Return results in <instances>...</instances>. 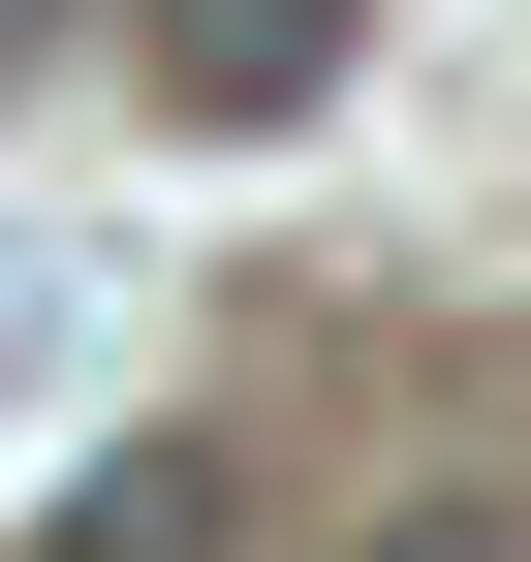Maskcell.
<instances>
[{
	"label": "cell",
	"mask_w": 531,
	"mask_h": 562,
	"mask_svg": "<svg viewBox=\"0 0 531 562\" xmlns=\"http://www.w3.org/2000/svg\"><path fill=\"white\" fill-rule=\"evenodd\" d=\"M157 94L188 125H313L344 94V0H157Z\"/></svg>",
	"instance_id": "1"
},
{
	"label": "cell",
	"mask_w": 531,
	"mask_h": 562,
	"mask_svg": "<svg viewBox=\"0 0 531 562\" xmlns=\"http://www.w3.org/2000/svg\"><path fill=\"white\" fill-rule=\"evenodd\" d=\"M250 501H219V438H125V469H63V562H219Z\"/></svg>",
	"instance_id": "2"
},
{
	"label": "cell",
	"mask_w": 531,
	"mask_h": 562,
	"mask_svg": "<svg viewBox=\"0 0 531 562\" xmlns=\"http://www.w3.org/2000/svg\"><path fill=\"white\" fill-rule=\"evenodd\" d=\"M375 562H531V531H500V501H407V531H375Z\"/></svg>",
	"instance_id": "3"
},
{
	"label": "cell",
	"mask_w": 531,
	"mask_h": 562,
	"mask_svg": "<svg viewBox=\"0 0 531 562\" xmlns=\"http://www.w3.org/2000/svg\"><path fill=\"white\" fill-rule=\"evenodd\" d=\"M32 63H63V0H0V94H32Z\"/></svg>",
	"instance_id": "4"
}]
</instances>
